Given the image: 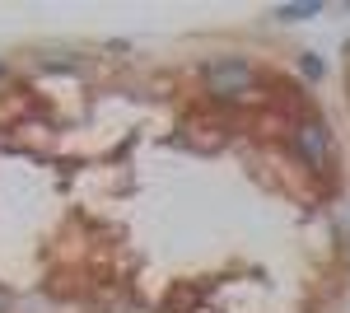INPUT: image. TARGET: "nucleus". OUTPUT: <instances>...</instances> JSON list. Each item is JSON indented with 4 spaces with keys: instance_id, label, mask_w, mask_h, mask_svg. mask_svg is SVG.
Instances as JSON below:
<instances>
[{
    "instance_id": "1",
    "label": "nucleus",
    "mask_w": 350,
    "mask_h": 313,
    "mask_svg": "<svg viewBox=\"0 0 350 313\" xmlns=\"http://www.w3.org/2000/svg\"><path fill=\"white\" fill-rule=\"evenodd\" d=\"M299 155L308 159L313 168H323V131H318V127H304V131H299Z\"/></svg>"
},
{
    "instance_id": "2",
    "label": "nucleus",
    "mask_w": 350,
    "mask_h": 313,
    "mask_svg": "<svg viewBox=\"0 0 350 313\" xmlns=\"http://www.w3.org/2000/svg\"><path fill=\"white\" fill-rule=\"evenodd\" d=\"M308 14H318V5H280L275 10V19H308Z\"/></svg>"
},
{
    "instance_id": "3",
    "label": "nucleus",
    "mask_w": 350,
    "mask_h": 313,
    "mask_svg": "<svg viewBox=\"0 0 350 313\" xmlns=\"http://www.w3.org/2000/svg\"><path fill=\"white\" fill-rule=\"evenodd\" d=\"M304 75L318 79V75H323V61H318V56H304Z\"/></svg>"
}]
</instances>
